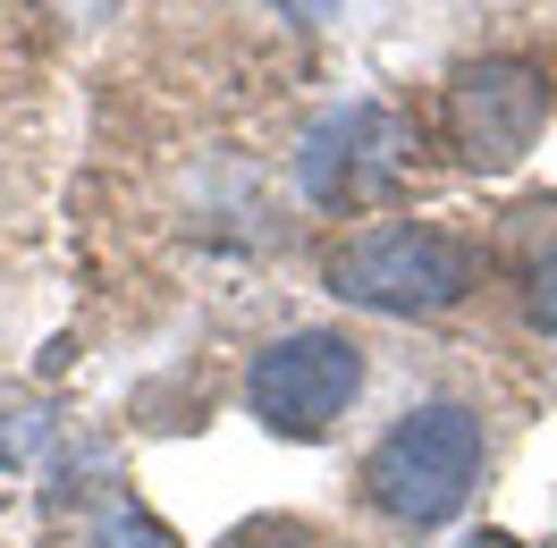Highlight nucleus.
<instances>
[{
    "mask_svg": "<svg viewBox=\"0 0 557 548\" xmlns=\"http://www.w3.org/2000/svg\"><path fill=\"white\" fill-rule=\"evenodd\" d=\"M482 464H490V439H482V413L456 406V397H431V406H406L388 422L372 456H363V498L406 523V532H440L473 507L482 489Z\"/></svg>",
    "mask_w": 557,
    "mask_h": 548,
    "instance_id": "f257e3e1",
    "label": "nucleus"
},
{
    "mask_svg": "<svg viewBox=\"0 0 557 548\" xmlns=\"http://www.w3.org/2000/svg\"><path fill=\"white\" fill-rule=\"evenodd\" d=\"M482 278V245L440 220H372L330 253V296L381 321H431L456 312Z\"/></svg>",
    "mask_w": 557,
    "mask_h": 548,
    "instance_id": "f03ea898",
    "label": "nucleus"
},
{
    "mask_svg": "<svg viewBox=\"0 0 557 548\" xmlns=\"http://www.w3.org/2000/svg\"><path fill=\"white\" fill-rule=\"evenodd\" d=\"M549 110H557V85H549L541 60L482 51V60H465V68L440 85V144H448L473 177H507V170L532 161Z\"/></svg>",
    "mask_w": 557,
    "mask_h": 548,
    "instance_id": "7ed1b4c3",
    "label": "nucleus"
},
{
    "mask_svg": "<svg viewBox=\"0 0 557 548\" xmlns=\"http://www.w3.org/2000/svg\"><path fill=\"white\" fill-rule=\"evenodd\" d=\"M363 372L372 363H363V346L347 329H330V321L287 329L245 363V413L278 439H330L347 422V406L363 397Z\"/></svg>",
    "mask_w": 557,
    "mask_h": 548,
    "instance_id": "20e7f679",
    "label": "nucleus"
},
{
    "mask_svg": "<svg viewBox=\"0 0 557 548\" xmlns=\"http://www.w3.org/2000/svg\"><path fill=\"white\" fill-rule=\"evenodd\" d=\"M406 161H414V127L388 102L363 94V102H338L305 127V144H296V186H305L321 211H372V203L397 195Z\"/></svg>",
    "mask_w": 557,
    "mask_h": 548,
    "instance_id": "39448f33",
    "label": "nucleus"
},
{
    "mask_svg": "<svg viewBox=\"0 0 557 548\" xmlns=\"http://www.w3.org/2000/svg\"><path fill=\"white\" fill-rule=\"evenodd\" d=\"M85 548H177V532L161 514H144L136 498H110V507L85 523Z\"/></svg>",
    "mask_w": 557,
    "mask_h": 548,
    "instance_id": "423d86ee",
    "label": "nucleus"
},
{
    "mask_svg": "<svg viewBox=\"0 0 557 548\" xmlns=\"http://www.w3.org/2000/svg\"><path fill=\"white\" fill-rule=\"evenodd\" d=\"M523 312H532V329H549V338H557V245L523 271Z\"/></svg>",
    "mask_w": 557,
    "mask_h": 548,
    "instance_id": "0eeeda50",
    "label": "nucleus"
},
{
    "mask_svg": "<svg viewBox=\"0 0 557 548\" xmlns=\"http://www.w3.org/2000/svg\"><path fill=\"white\" fill-rule=\"evenodd\" d=\"M220 548H321L305 523H245V532H228Z\"/></svg>",
    "mask_w": 557,
    "mask_h": 548,
    "instance_id": "6e6552de",
    "label": "nucleus"
},
{
    "mask_svg": "<svg viewBox=\"0 0 557 548\" xmlns=\"http://www.w3.org/2000/svg\"><path fill=\"white\" fill-rule=\"evenodd\" d=\"M17 456H26V431H9V422H0V498H9V473H17Z\"/></svg>",
    "mask_w": 557,
    "mask_h": 548,
    "instance_id": "1a4fd4ad",
    "label": "nucleus"
},
{
    "mask_svg": "<svg viewBox=\"0 0 557 548\" xmlns=\"http://www.w3.org/2000/svg\"><path fill=\"white\" fill-rule=\"evenodd\" d=\"M278 9H287V17H321L330 0H278Z\"/></svg>",
    "mask_w": 557,
    "mask_h": 548,
    "instance_id": "9d476101",
    "label": "nucleus"
},
{
    "mask_svg": "<svg viewBox=\"0 0 557 548\" xmlns=\"http://www.w3.org/2000/svg\"><path fill=\"white\" fill-rule=\"evenodd\" d=\"M465 548H516V540H507V532H482V540H465Z\"/></svg>",
    "mask_w": 557,
    "mask_h": 548,
    "instance_id": "9b49d317",
    "label": "nucleus"
},
{
    "mask_svg": "<svg viewBox=\"0 0 557 548\" xmlns=\"http://www.w3.org/2000/svg\"><path fill=\"white\" fill-rule=\"evenodd\" d=\"M549 548H557V540H549Z\"/></svg>",
    "mask_w": 557,
    "mask_h": 548,
    "instance_id": "f8f14e48",
    "label": "nucleus"
}]
</instances>
